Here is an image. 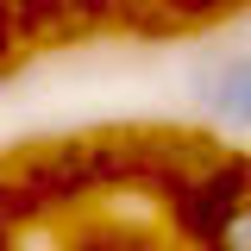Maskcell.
Masks as SVG:
<instances>
[{"mask_svg": "<svg viewBox=\"0 0 251 251\" xmlns=\"http://www.w3.org/2000/svg\"><path fill=\"white\" fill-rule=\"evenodd\" d=\"M207 251H251V188L220 207L214 232H207Z\"/></svg>", "mask_w": 251, "mask_h": 251, "instance_id": "cell-2", "label": "cell"}, {"mask_svg": "<svg viewBox=\"0 0 251 251\" xmlns=\"http://www.w3.org/2000/svg\"><path fill=\"white\" fill-rule=\"evenodd\" d=\"M25 6H44V13H50V6H75V0H25Z\"/></svg>", "mask_w": 251, "mask_h": 251, "instance_id": "cell-4", "label": "cell"}, {"mask_svg": "<svg viewBox=\"0 0 251 251\" xmlns=\"http://www.w3.org/2000/svg\"><path fill=\"white\" fill-rule=\"evenodd\" d=\"M195 113H207L214 126L251 132V44H207L182 75Z\"/></svg>", "mask_w": 251, "mask_h": 251, "instance_id": "cell-1", "label": "cell"}, {"mask_svg": "<svg viewBox=\"0 0 251 251\" xmlns=\"http://www.w3.org/2000/svg\"><path fill=\"white\" fill-rule=\"evenodd\" d=\"M163 6H176V13H220V6H232V0H163Z\"/></svg>", "mask_w": 251, "mask_h": 251, "instance_id": "cell-3", "label": "cell"}]
</instances>
